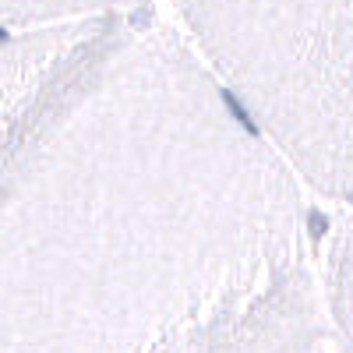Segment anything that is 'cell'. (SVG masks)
<instances>
[{
    "instance_id": "6da1fadb",
    "label": "cell",
    "mask_w": 353,
    "mask_h": 353,
    "mask_svg": "<svg viewBox=\"0 0 353 353\" xmlns=\"http://www.w3.org/2000/svg\"><path fill=\"white\" fill-rule=\"evenodd\" d=\"M0 353H336L297 173L184 32H0Z\"/></svg>"
},
{
    "instance_id": "7a4b0ae2",
    "label": "cell",
    "mask_w": 353,
    "mask_h": 353,
    "mask_svg": "<svg viewBox=\"0 0 353 353\" xmlns=\"http://www.w3.org/2000/svg\"><path fill=\"white\" fill-rule=\"evenodd\" d=\"M176 14L297 181L353 205V0H176Z\"/></svg>"
},
{
    "instance_id": "3957f363",
    "label": "cell",
    "mask_w": 353,
    "mask_h": 353,
    "mask_svg": "<svg viewBox=\"0 0 353 353\" xmlns=\"http://www.w3.org/2000/svg\"><path fill=\"white\" fill-rule=\"evenodd\" d=\"M321 286L329 301L332 346L336 353H353V212L332 226L321 254Z\"/></svg>"
},
{
    "instance_id": "277c9868",
    "label": "cell",
    "mask_w": 353,
    "mask_h": 353,
    "mask_svg": "<svg viewBox=\"0 0 353 353\" xmlns=\"http://www.w3.org/2000/svg\"><path fill=\"white\" fill-rule=\"evenodd\" d=\"M149 0H0V32L71 25L110 14H138Z\"/></svg>"
}]
</instances>
